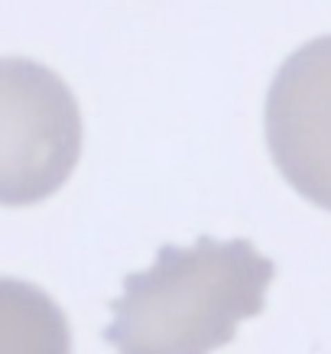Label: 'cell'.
Here are the masks:
<instances>
[{"label":"cell","mask_w":331,"mask_h":354,"mask_svg":"<svg viewBox=\"0 0 331 354\" xmlns=\"http://www.w3.org/2000/svg\"><path fill=\"white\" fill-rule=\"evenodd\" d=\"M273 277L276 263L244 237L166 244L150 270L124 279L104 338L117 354H211L263 312Z\"/></svg>","instance_id":"6da1fadb"},{"label":"cell","mask_w":331,"mask_h":354,"mask_svg":"<svg viewBox=\"0 0 331 354\" xmlns=\"http://www.w3.org/2000/svg\"><path fill=\"white\" fill-rule=\"evenodd\" d=\"M0 354H72L62 306L36 283L0 277Z\"/></svg>","instance_id":"277c9868"},{"label":"cell","mask_w":331,"mask_h":354,"mask_svg":"<svg viewBox=\"0 0 331 354\" xmlns=\"http://www.w3.org/2000/svg\"><path fill=\"white\" fill-rule=\"evenodd\" d=\"M82 156V111L72 88L32 59H0V205L46 202Z\"/></svg>","instance_id":"7a4b0ae2"},{"label":"cell","mask_w":331,"mask_h":354,"mask_svg":"<svg viewBox=\"0 0 331 354\" xmlns=\"http://www.w3.org/2000/svg\"><path fill=\"white\" fill-rule=\"evenodd\" d=\"M267 147L296 192L331 212V36L299 46L267 91Z\"/></svg>","instance_id":"3957f363"}]
</instances>
